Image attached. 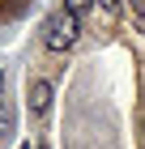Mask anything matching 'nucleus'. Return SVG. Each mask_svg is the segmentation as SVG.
Segmentation results:
<instances>
[{"instance_id": "obj_1", "label": "nucleus", "mask_w": 145, "mask_h": 149, "mask_svg": "<svg viewBox=\"0 0 145 149\" xmlns=\"http://www.w3.org/2000/svg\"><path fill=\"white\" fill-rule=\"evenodd\" d=\"M77 34H81V17H77V13H68V9L51 13L47 26H43V43L51 47V51H68V47L77 43Z\"/></svg>"}, {"instance_id": "obj_2", "label": "nucleus", "mask_w": 145, "mask_h": 149, "mask_svg": "<svg viewBox=\"0 0 145 149\" xmlns=\"http://www.w3.org/2000/svg\"><path fill=\"white\" fill-rule=\"evenodd\" d=\"M30 107H34V115H47V107H51V85L47 81H34L30 85Z\"/></svg>"}, {"instance_id": "obj_3", "label": "nucleus", "mask_w": 145, "mask_h": 149, "mask_svg": "<svg viewBox=\"0 0 145 149\" xmlns=\"http://www.w3.org/2000/svg\"><path fill=\"white\" fill-rule=\"evenodd\" d=\"M13 128V111H9V102H0V136Z\"/></svg>"}, {"instance_id": "obj_4", "label": "nucleus", "mask_w": 145, "mask_h": 149, "mask_svg": "<svg viewBox=\"0 0 145 149\" xmlns=\"http://www.w3.org/2000/svg\"><path fill=\"white\" fill-rule=\"evenodd\" d=\"M90 4H94V0H64V9H68V13H77V17L90 9Z\"/></svg>"}, {"instance_id": "obj_5", "label": "nucleus", "mask_w": 145, "mask_h": 149, "mask_svg": "<svg viewBox=\"0 0 145 149\" xmlns=\"http://www.w3.org/2000/svg\"><path fill=\"white\" fill-rule=\"evenodd\" d=\"M128 4H132V13H137V17L145 22V0H128Z\"/></svg>"}, {"instance_id": "obj_6", "label": "nucleus", "mask_w": 145, "mask_h": 149, "mask_svg": "<svg viewBox=\"0 0 145 149\" xmlns=\"http://www.w3.org/2000/svg\"><path fill=\"white\" fill-rule=\"evenodd\" d=\"M102 9H107V13H115V9H120V0H102Z\"/></svg>"}, {"instance_id": "obj_7", "label": "nucleus", "mask_w": 145, "mask_h": 149, "mask_svg": "<svg viewBox=\"0 0 145 149\" xmlns=\"http://www.w3.org/2000/svg\"><path fill=\"white\" fill-rule=\"evenodd\" d=\"M141 136H145V111H141Z\"/></svg>"}, {"instance_id": "obj_8", "label": "nucleus", "mask_w": 145, "mask_h": 149, "mask_svg": "<svg viewBox=\"0 0 145 149\" xmlns=\"http://www.w3.org/2000/svg\"><path fill=\"white\" fill-rule=\"evenodd\" d=\"M22 149H30V145H22Z\"/></svg>"}]
</instances>
